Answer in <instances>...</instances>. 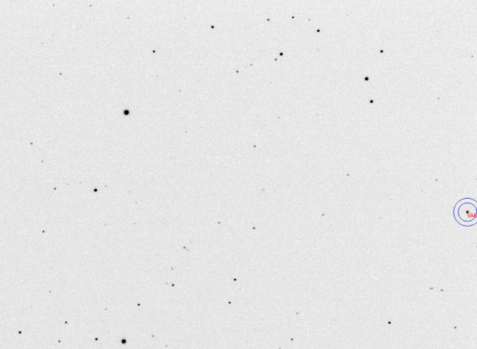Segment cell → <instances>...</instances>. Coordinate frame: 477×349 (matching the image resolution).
<instances>
[{"label":"cell","mask_w":477,"mask_h":349,"mask_svg":"<svg viewBox=\"0 0 477 349\" xmlns=\"http://www.w3.org/2000/svg\"><path fill=\"white\" fill-rule=\"evenodd\" d=\"M457 221L462 224H474L476 220V208L470 202H460L456 208Z\"/></svg>","instance_id":"6da1fadb"}]
</instances>
